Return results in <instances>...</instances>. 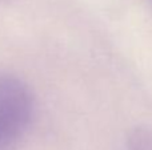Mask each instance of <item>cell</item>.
I'll use <instances>...</instances> for the list:
<instances>
[{
  "instance_id": "1",
  "label": "cell",
  "mask_w": 152,
  "mask_h": 150,
  "mask_svg": "<svg viewBox=\"0 0 152 150\" xmlns=\"http://www.w3.org/2000/svg\"><path fill=\"white\" fill-rule=\"evenodd\" d=\"M35 98L16 76H0V150H15L34 120Z\"/></svg>"
},
{
  "instance_id": "2",
  "label": "cell",
  "mask_w": 152,
  "mask_h": 150,
  "mask_svg": "<svg viewBox=\"0 0 152 150\" xmlns=\"http://www.w3.org/2000/svg\"><path fill=\"white\" fill-rule=\"evenodd\" d=\"M127 150H152V132L145 128H136L128 136Z\"/></svg>"
}]
</instances>
